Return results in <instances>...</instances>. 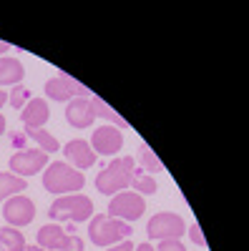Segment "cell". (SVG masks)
Wrapping results in <instances>:
<instances>
[{"mask_svg": "<svg viewBox=\"0 0 249 251\" xmlns=\"http://www.w3.org/2000/svg\"><path fill=\"white\" fill-rule=\"evenodd\" d=\"M5 103H8V93H5L3 88H0V108H3V106H5Z\"/></svg>", "mask_w": 249, "mask_h": 251, "instance_id": "83f0119b", "label": "cell"}, {"mask_svg": "<svg viewBox=\"0 0 249 251\" xmlns=\"http://www.w3.org/2000/svg\"><path fill=\"white\" fill-rule=\"evenodd\" d=\"M3 219L5 226H15V228H23L35 219V201L28 196H10L3 203Z\"/></svg>", "mask_w": 249, "mask_h": 251, "instance_id": "30bf717a", "label": "cell"}, {"mask_svg": "<svg viewBox=\"0 0 249 251\" xmlns=\"http://www.w3.org/2000/svg\"><path fill=\"white\" fill-rule=\"evenodd\" d=\"M134 171H136V158L134 156H116L106 169L96 176V191L103 194V196H116L121 191H129Z\"/></svg>", "mask_w": 249, "mask_h": 251, "instance_id": "6da1fadb", "label": "cell"}, {"mask_svg": "<svg viewBox=\"0 0 249 251\" xmlns=\"http://www.w3.org/2000/svg\"><path fill=\"white\" fill-rule=\"evenodd\" d=\"M106 251H134V244L126 239V241H121V244H113V246H109Z\"/></svg>", "mask_w": 249, "mask_h": 251, "instance_id": "d4e9b609", "label": "cell"}, {"mask_svg": "<svg viewBox=\"0 0 249 251\" xmlns=\"http://www.w3.org/2000/svg\"><path fill=\"white\" fill-rule=\"evenodd\" d=\"M138 163L146 169V174H161V171H164L161 158L156 156V151L151 149L149 143H141V146H138Z\"/></svg>", "mask_w": 249, "mask_h": 251, "instance_id": "ffe728a7", "label": "cell"}, {"mask_svg": "<svg viewBox=\"0 0 249 251\" xmlns=\"http://www.w3.org/2000/svg\"><path fill=\"white\" fill-rule=\"evenodd\" d=\"M28 188V181L26 178H20L10 171H0V201H8L10 196H18V194H23Z\"/></svg>", "mask_w": 249, "mask_h": 251, "instance_id": "e0dca14e", "label": "cell"}, {"mask_svg": "<svg viewBox=\"0 0 249 251\" xmlns=\"http://www.w3.org/2000/svg\"><path fill=\"white\" fill-rule=\"evenodd\" d=\"M106 214H109L111 219L134 224V221H138L143 214H146V199L138 196L136 191H121V194L111 196Z\"/></svg>", "mask_w": 249, "mask_h": 251, "instance_id": "52a82bcc", "label": "cell"}, {"mask_svg": "<svg viewBox=\"0 0 249 251\" xmlns=\"http://www.w3.org/2000/svg\"><path fill=\"white\" fill-rule=\"evenodd\" d=\"M129 236H134V226L126 221L111 219L109 214H93L88 221V239L93 246H103L109 249L113 244L126 241Z\"/></svg>", "mask_w": 249, "mask_h": 251, "instance_id": "3957f363", "label": "cell"}, {"mask_svg": "<svg viewBox=\"0 0 249 251\" xmlns=\"http://www.w3.org/2000/svg\"><path fill=\"white\" fill-rule=\"evenodd\" d=\"M91 108H93V116H96V118L109 121V126H116L118 131H126V128H129V121L123 118V116H118L101 96H91Z\"/></svg>", "mask_w": 249, "mask_h": 251, "instance_id": "2e32d148", "label": "cell"}, {"mask_svg": "<svg viewBox=\"0 0 249 251\" xmlns=\"http://www.w3.org/2000/svg\"><path fill=\"white\" fill-rule=\"evenodd\" d=\"M10 163V174L26 178V176H35L40 171H46L48 166V153H43L40 149H23L8 158Z\"/></svg>", "mask_w": 249, "mask_h": 251, "instance_id": "9c48e42d", "label": "cell"}, {"mask_svg": "<svg viewBox=\"0 0 249 251\" xmlns=\"http://www.w3.org/2000/svg\"><path fill=\"white\" fill-rule=\"evenodd\" d=\"M93 108H91V98H73L68 100V106H66V121L68 126H73V128L83 131V128H91L93 126Z\"/></svg>", "mask_w": 249, "mask_h": 251, "instance_id": "5bb4252c", "label": "cell"}, {"mask_svg": "<svg viewBox=\"0 0 249 251\" xmlns=\"http://www.w3.org/2000/svg\"><path fill=\"white\" fill-rule=\"evenodd\" d=\"M96 214L93 201L83 194H68V196H58L51 208H48V216L53 224L60 221H71V224H83V221H91V216Z\"/></svg>", "mask_w": 249, "mask_h": 251, "instance_id": "277c9868", "label": "cell"}, {"mask_svg": "<svg viewBox=\"0 0 249 251\" xmlns=\"http://www.w3.org/2000/svg\"><path fill=\"white\" fill-rule=\"evenodd\" d=\"M38 246L46 249V251H83V239L68 234L60 224H46L38 228V236H35Z\"/></svg>", "mask_w": 249, "mask_h": 251, "instance_id": "8992f818", "label": "cell"}, {"mask_svg": "<svg viewBox=\"0 0 249 251\" xmlns=\"http://www.w3.org/2000/svg\"><path fill=\"white\" fill-rule=\"evenodd\" d=\"M26 136L35 143V149H40L43 153H58L60 143L53 133H48L46 128H26Z\"/></svg>", "mask_w": 249, "mask_h": 251, "instance_id": "ac0fdd59", "label": "cell"}, {"mask_svg": "<svg viewBox=\"0 0 249 251\" xmlns=\"http://www.w3.org/2000/svg\"><path fill=\"white\" fill-rule=\"evenodd\" d=\"M48 118H51L48 98H30L20 111V121H23L26 128H46Z\"/></svg>", "mask_w": 249, "mask_h": 251, "instance_id": "4fadbf2b", "label": "cell"}, {"mask_svg": "<svg viewBox=\"0 0 249 251\" xmlns=\"http://www.w3.org/2000/svg\"><path fill=\"white\" fill-rule=\"evenodd\" d=\"M8 50H10V43H5V40H0V55L8 53Z\"/></svg>", "mask_w": 249, "mask_h": 251, "instance_id": "f1b7e54d", "label": "cell"}, {"mask_svg": "<svg viewBox=\"0 0 249 251\" xmlns=\"http://www.w3.org/2000/svg\"><path fill=\"white\" fill-rule=\"evenodd\" d=\"M186 234H189V239L196 244V246H206V239H204V234H201V226L199 224H192V226H186Z\"/></svg>", "mask_w": 249, "mask_h": 251, "instance_id": "603a6c76", "label": "cell"}, {"mask_svg": "<svg viewBox=\"0 0 249 251\" xmlns=\"http://www.w3.org/2000/svg\"><path fill=\"white\" fill-rule=\"evenodd\" d=\"M63 156H66V163L68 166H73L76 171H86V169H91V166H96V153H93V149H91V143L88 141H83V138H73V141H68L66 146H63Z\"/></svg>", "mask_w": 249, "mask_h": 251, "instance_id": "7c38bea8", "label": "cell"}, {"mask_svg": "<svg viewBox=\"0 0 249 251\" xmlns=\"http://www.w3.org/2000/svg\"><path fill=\"white\" fill-rule=\"evenodd\" d=\"M91 149L96 156H116L123 149V131H118L116 126H98L91 136Z\"/></svg>", "mask_w": 249, "mask_h": 251, "instance_id": "8fae6325", "label": "cell"}, {"mask_svg": "<svg viewBox=\"0 0 249 251\" xmlns=\"http://www.w3.org/2000/svg\"><path fill=\"white\" fill-rule=\"evenodd\" d=\"M23 251H46V249H40V246H38V244H33V246H26V249H23Z\"/></svg>", "mask_w": 249, "mask_h": 251, "instance_id": "f546056e", "label": "cell"}, {"mask_svg": "<svg viewBox=\"0 0 249 251\" xmlns=\"http://www.w3.org/2000/svg\"><path fill=\"white\" fill-rule=\"evenodd\" d=\"M131 186H134V191H136L138 196H151V194H156V191H159L156 178H154V176H149L146 171H138V169L134 171Z\"/></svg>", "mask_w": 249, "mask_h": 251, "instance_id": "44dd1931", "label": "cell"}, {"mask_svg": "<svg viewBox=\"0 0 249 251\" xmlns=\"http://www.w3.org/2000/svg\"><path fill=\"white\" fill-rule=\"evenodd\" d=\"M86 186V176L76 171L66 161L48 163L43 171V188L53 196H68V194H81Z\"/></svg>", "mask_w": 249, "mask_h": 251, "instance_id": "7a4b0ae2", "label": "cell"}, {"mask_svg": "<svg viewBox=\"0 0 249 251\" xmlns=\"http://www.w3.org/2000/svg\"><path fill=\"white\" fill-rule=\"evenodd\" d=\"M5 128H8V123H5V116H3V113H0V136H3V133H5Z\"/></svg>", "mask_w": 249, "mask_h": 251, "instance_id": "4316f807", "label": "cell"}, {"mask_svg": "<svg viewBox=\"0 0 249 251\" xmlns=\"http://www.w3.org/2000/svg\"><path fill=\"white\" fill-rule=\"evenodd\" d=\"M43 91H46V96H48L51 100H55V103H68V100L78 98V93H81V98H91V96H93L91 91H86L81 83H76V80H73L71 75H66V73L48 78L46 86H43Z\"/></svg>", "mask_w": 249, "mask_h": 251, "instance_id": "ba28073f", "label": "cell"}, {"mask_svg": "<svg viewBox=\"0 0 249 251\" xmlns=\"http://www.w3.org/2000/svg\"><path fill=\"white\" fill-rule=\"evenodd\" d=\"M28 244H26V236L20 228L15 226H0V251H23Z\"/></svg>", "mask_w": 249, "mask_h": 251, "instance_id": "d6986e66", "label": "cell"}, {"mask_svg": "<svg viewBox=\"0 0 249 251\" xmlns=\"http://www.w3.org/2000/svg\"><path fill=\"white\" fill-rule=\"evenodd\" d=\"M156 251H186V246L181 241H159V246H154Z\"/></svg>", "mask_w": 249, "mask_h": 251, "instance_id": "cb8c5ba5", "label": "cell"}, {"mask_svg": "<svg viewBox=\"0 0 249 251\" xmlns=\"http://www.w3.org/2000/svg\"><path fill=\"white\" fill-rule=\"evenodd\" d=\"M184 234H186V221L174 211H159L146 224V236L154 241H181Z\"/></svg>", "mask_w": 249, "mask_h": 251, "instance_id": "5b68a950", "label": "cell"}, {"mask_svg": "<svg viewBox=\"0 0 249 251\" xmlns=\"http://www.w3.org/2000/svg\"><path fill=\"white\" fill-rule=\"evenodd\" d=\"M26 78V66L13 55L0 58V88L3 86H20Z\"/></svg>", "mask_w": 249, "mask_h": 251, "instance_id": "9a60e30c", "label": "cell"}, {"mask_svg": "<svg viewBox=\"0 0 249 251\" xmlns=\"http://www.w3.org/2000/svg\"><path fill=\"white\" fill-rule=\"evenodd\" d=\"M134 251H156V249H154V244H151V241H143V244L134 246Z\"/></svg>", "mask_w": 249, "mask_h": 251, "instance_id": "484cf974", "label": "cell"}, {"mask_svg": "<svg viewBox=\"0 0 249 251\" xmlns=\"http://www.w3.org/2000/svg\"><path fill=\"white\" fill-rule=\"evenodd\" d=\"M30 100V91L20 83V86H13V91L8 93V103L15 108V111H23V106Z\"/></svg>", "mask_w": 249, "mask_h": 251, "instance_id": "7402d4cb", "label": "cell"}]
</instances>
